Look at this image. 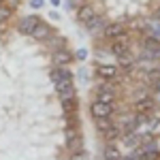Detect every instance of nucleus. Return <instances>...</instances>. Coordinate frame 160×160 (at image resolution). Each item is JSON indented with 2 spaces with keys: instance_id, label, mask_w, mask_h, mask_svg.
Returning a JSON list of instances; mask_svg holds the SVG:
<instances>
[{
  "instance_id": "f257e3e1",
  "label": "nucleus",
  "mask_w": 160,
  "mask_h": 160,
  "mask_svg": "<svg viewBox=\"0 0 160 160\" xmlns=\"http://www.w3.org/2000/svg\"><path fill=\"white\" fill-rule=\"evenodd\" d=\"M49 77H51V83L56 88L60 100L68 98V96H77V94H75V77L66 66H56V68H51Z\"/></svg>"
},
{
  "instance_id": "39448f33",
  "label": "nucleus",
  "mask_w": 160,
  "mask_h": 160,
  "mask_svg": "<svg viewBox=\"0 0 160 160\" xmlns=\"http://www.w3.org/2000/svg\"><path fill=\"white\" fill-rule=\"evenodd\" d=\"M38 22H41L38 15H26V17H22V19L17 22V32L24 34V37H30L32 30L38 26Z\"/></svg>"
},
{
  "instance_id": "412c9836",
  "label": "nucleus",
  "mask_w": 160,
  "mask_h": 160,
  "mask_svg": "<svg viewBox=\"0 0 160 160\" xmlns=\"http://www.w3.org/2000/svg\"><path fill=\"white\" fill-rule=\"evenodd\" d=\"M9 17H11V9H9V7H2V4H0V24H2V22H7Z\"/></svg>"
},
{
  "instance_id": "2eb2a0df",
  "label": "nucleus",
  "mask_w": 160,
  "mask_h": 160,
  "mask_svg": "<svg viewBox=\"0 0 160 160\" xmlns=\"http://www.w3.org/2000/svg\"><path fill=\"white\" fill-rule=\"evenodd\" d=\"M126 49H130L126 37H120V38H115V41H111V53H113V56H118V53H122V51H126Z\"/></svg>"
},
{
  "instance_id": "ddd939ff",
  "label": "nucleus",
  "mask_w": 160,
  "mask_h": 160,
  "mask_svg": "<svg viewBox=\"0 0 160 160\" xmlns=\"http://www.w3.org/2000/svg\"><path fill=\"white\" fill-rule=\"evenodd\" d=\"M68 62H73V53L68 49H56L53 51V64L56 66H66Z\"/></svg>"
},
{
  "instance_id": "bb28decb",
  "label": "nucleus",
  "mask_w": 160,
  "mask_h": 160,
  "mask_svg": "<svg viewBox=\"0 0 160 160\" xmlns=\"http://www.w3.org/2000/svg\"><path fill=\"white\" fill-rule=\"evenodd\" d=\"M154 17H158V19H160V7L156 9V11H154Z\"/></svg>"
},
{
  "instance_id": "cd10ccee",
  "label": "nucleus",
  "mask_w": 160,
  "mask_h": 160,
  "mask_svg": "<svg viewBox=\"0 0 160 160\" xmlns=\"http://www.w3.org/2000/svg\"><path fill=\"white\" fill-rule=\"evenodd\" d=\"M0 30H2V24H0Z\"/></svg>"
},
{
  "instance_id": "4be33fe9",
  "label": "nucleus",
  "mask_w": 160,
  "mask_h": 160,
  "mask_svg": "<svg viewBox=\"0 0 160 160\" xmlns=\"http://www.w3.org/2000/svg\"><path fill=\"white\" fill-rule=\"evenodd\" d=\"M75 58H77L79 62H83V60L88 58V49H79L77 53H75Z\"/></svg>"
},
{
  "instance_id": "a878e982",
  "label": "nucleus",
  "mask_w": 160,
  "mask_h": 160,
  "mask_svg": "<svg viewBox=\"0 0 160 160\" xmlns=\"http://www.w3.org/2000/svg\"><path fill=\"white\" fill-rule=\"evenodd\" d=\"M49 2L53 4V7H60V4H62V0H49Z\"/></svg>"
},
{
  "instance_id": "0eeeda50",
  "label": "nucleus",
  "mask_w": 160,
  "mask_h": 160,
  "mask_svg": "<svg viewBox=\"0 0 160 160\" xmlns=\"http://www.w3.org/2000/svg\"><path fill=\"white\" fill-rule=\"evenodd\" d=\"M96 98L102 100V102L113 105V100H115V88H113V81H105V83H100L98 90H96Z\"/></svg>"
},
{
  "instance_id": "9d476101",
  "label": "nucleus",
  "mask_w": 160,
  "mask_h": 160,
  "mask_svg": "<svg viewBox=\"0 0 160 160\" xmlns=\"http://www.w3.org/2000/svg\"><path fill=\"white\" fill-rule=\"evenodd\" d=\"M143 28H145V37H152L160 41V19L158 17H148L143 22Z\"/></svg>"
},
{
  "instance_id": "f3484780",
  "label": "nucleus",
  "mask_w": 160,
  "mask_h": 160,
  "mask_svg": "<svg viewBox=\"0 0 160 160\" xmlns=\"http://www.w3.org/2000/svg\"><path fill=\"white\" fill-rule=\"evenodd\" d=\"M94 126H96V130H100V132L105 135L111 126H113V120H109V118H96V120H94Z\"/></svg>"
},
{
  "instance_id": "6e6552de",
  "label": "nucleus",
  "mask_w": 160,
  "mask_h": 160,
  "mask_svg": "<svg viewBox=\"0 0 160 160\" xmlns=\"http://www.w3.org/2000/svg\"><path fill=\"white\" fill-rule=\"evenodd\" d=\"M102 37L107 38V41H115V38H120V37H126V26L120 24V22L107 24L102 28Z\"/></svg>"
},
{
  "instance_id": "7ed1b4c3",
  "label": "nucleus",
  "mask_w": 160,
  "mask_h": 160,
  "mask_svg": "<svg viewBox=\"0 0 160 160\" xmlns=\"http://www.w3.org/2000/svg\"><path fill=\"white\" fill-rule=\"evenodd\" d=\"M141 53L145 58H149V60L160 62V41L143 34V38H141Z\"/></svg>"
},
{
  "instance_id": "a211bd4d",
  "label": "nucleus",
  "mask_w": 160,
  "mask_h": 160,
  "mask_svg": "<svg viewBox=\"0 0 160 160\" xmlns=\"http://www.w3.org/2000/svg\"><path fill=\"white\" fill-rule=\"evenodd\" d=\"M102 158H107V160H120V158H122V154H120V149L115 148V145L107 143V148H105V154H102Z\"/></svg>"
},
{
  "instance_id": "f03ea898",
  "label": "nucleus",
  "mask_w": 160,
  "mask_h": 160,
  "mask_svg": "<svg viewBox=\"0 0 160 160\" xmlns=\"http://www.w3.org/2000/svg\"><path fill=\"white\" fill-rule=\"evenodd\" d=\"M64 143L71 152H77L83 148V137H81L79 126H64Z\"/></svg>"
},
{
  "instance_id": "393cba45",
  "label": "nucleus",
  "mask_w": 160,
  "mask_h": 160,
  "mask_svg": "<svg viewBox=\"0 0 160 160\" xmlns=\"http://www.w3.org/2000/svg\"><path fill=\"white\" fill-rule=\"evenodd\" d=\"M49 17H51V19H53V22H58V19H60V15H58V13H56V11H51V13H49Z\"/></svg>"
},
{
  "instance_id": "5701e85b",
  "label": "nucleus",
  "mask_w": 160,
  "mask_h": 160,
  "mask_svg": "<svg viewBox=\"0 0 160 160\" xmlns=\"http://www.w3.org/2000/svg\"><path fill=\"white\" fill-rule=\"evenodd\" d=\"M43 4H45V0H30V7L32 9H43Z\"/></svg>"
},
{
  "instance_id": "f8f14e48",
  "label": "nucleus",
  "mask_w": 160,
  "mask_h": 160,
  "mask_svg": "<svg viewBox=\"0 0 160 160\" xmlns=\"http://www.w3.org/2000/svg\"><path fill=\"white\" fill-rule=\"evenodd\" d=\"M94 15H96V11H94V7H92V4H81V7L77 9V22L86 26Z\"/></svg>"
},
{
  "instance_id": "b1692460",
  "label": "nucleus",
  "mask_w": 160,
  "mask_h": 160,
  "mask_svg": "<svg viewBox=\"0 0 160 160\" xmlns=\"http://www.w3.org/2000/svg\"><path fill=\"white\" fill-rule=\"evenodd\" d=\"M152 98H154L156 105H160V92H158V90H154V96H152Z\"/></svg>"
},
{
  "instance_id": "423d86ee",
  "label": "nucleus",
  "mask_w": 160,
  "mask_h": 160,
  "mask_svg": "<svg viewBox=\"0 0 160 160\" xmlns=\"http://www.w3.org/2000/svg\"><path fill=\"white\" fill-rule=\"evenodd\" d=\"M115 60H118V66L122 68L124 73H132V71L137 68V58L132 56V51H130V49L118 53V56H115Z\"/></svg>"
},
{
  "instance_id": "6ab92c4d",
  "label": "nucleus",
  "mask_w": 160,
  "mask_h": 160,
  "mask_svg": "<svg viewBox=\"0 0 160 160\" xmlns=\"http://www.w3.org/2000/svg\"><path fill=\"white\" fill-rule=\"evenodd\" d=\"M100 24H102V22H100V17H98V15H94V17H92V19H90V22L86 24V28L90 30V32H92V34H94V32H96V30L100 28Z\"/></svg>"
},
{
  "instance_id": "9b49d317",
  "label": "nucleus",
  "mask_w": 160,
  "mask_h": 160,
  "mask_svg": "<svg viewBox=\"0 0 160 160\" xmlns=\"http://www.w3.org/2000/svg\"><path fill=\"white\" fill-rule=\"evenodd\" d=\"M154 107H156V102H154L152 96H139V98L135 100V111L137 113H152Z\"/></svg>"
},
{
  "instance_id": "c85d7f7f",
  "label": "nucleus",
  "mask_w": 160,
  "mask_h": 160,
  "mask_svg": "<svg viewBox=\"0 0 160 160\" xmlns=\"http://www.w3.org/2000/svg\"><path fill=\"white\" fill-rule=\"evenodd\" d=\"M0 4H2V0H0Z\"/></svg>"
},
{
  "instance_id": "4468645a",
  "label": "nucleus",
  "mask_w": 160,
  "mask_h": 160,
  "mask_svg": "<svg viewBox=\"0 0 160 160\" xmlns=\"http://www.w3.org/2000/svg\"><path fill=\"white\" fill-rule=\"evenodd\" d=\"M32 38H37V41H47V38L51 37V28L45 22H38V26L32 30V34H30Z\"/></svg>"
},
{
  "instance_id": "aec40b11",
  "label": "nucleus",
  "mask_w": 160,
  "mask_h": 160,
  "mask_svg": "<svg viewBox=\"0 0 160 160\" xmlns=\"http://www.w3.org/2000/svg\"><path fill=\"white\" fill-rule=\"evenodd\" d=\"M148 79L152 81V88L160 92V73H152V75H148Z\"/></svg>"
},
{
  "instance_id": "1a4fd4ad",
  "label": "nucleus",
  "mask_w": 160,
  "mask_h": 160,
  "mask_svg": "<svg viewBox=\"0 0 160 160\" xmlns=\"http://www.w3.org/2000/svg\"><path fill=\"white\" fill-rule=\"evenodd\" d=\"M96 75L105 81H115L118 75H120V66H113V64H100L96 68Z\"/></svg>"
},
{
  "instance_id": "20e7f679",
  "label": "nucleus",
  "mask_w": 160,
  "mask_h": 160,
  "mask_svg": "<svg viewBox=\"0 0 160 160\" xmlns=\"http://www.w3.org/2000/svg\"><path fill=\"white\" fill-rule=\"evenodd\" d=\"M90 115H92V120H96V118H111L113 115V105L94 98V102H90Z\"/></svg>"
},
{
  "instance_id": "dca6fc26",
  "label": "nucleus",
  "mask_w": 160,
  "mask_h": 160,
  "mask_svg": "<svg viewBox=\"0 0 160 160\" xmlns=\"http://www.w3.org/2000/svg\"><path fill=\"white\" fill-rule=\"evenodd\" d=\"M62 111L64 113H77V96H68V98H62Z\"/></svg>"
}]
</instances>
